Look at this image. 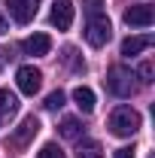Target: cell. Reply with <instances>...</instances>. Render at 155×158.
Listing matches in <instances>:
<instances>
[{"mask_svg":"<svg viewBox=\"0 0 155 158\" xmlns=\"http://www.w3.org/2000/svg\"><path fill=\"white\" fill-rule=\"evenodd\" d=\"M100 6H103V0H85V3H82V9L88 12V19H94V15H103V12H100Z\"/></svg>","mask_w":155,"mask_h":158,"instance_id":"ac0fdd59","label":"cell"},{"mask_svg":"<svg viewBox=\"0 0 155 158\" xmlns=\"http://www.w3.org/2000/svg\"><path fill=\"white\" fill-rule=\"evenodd\" d=\"M110 131L116 137H131L140 131V113L134 106H116L110 113Z\"/></svg>","mask_w":155,"mask_h":158,"instance_id":"6da1fadb","label":"cell"},{"mask_svg":"<svg viewBox=\"0 0 155 158\" xmlns=\"http://www.w3.org/2000/svg\"><path fill=\"white\" fill-rule=\"evenodd\" d=\"M15 82H19V91L21 94H37L40 85H43V73H40L34 64H24V67H19V73H15Z\"/></svg>","mask_w":155,"mask_h":158,"instance_id":"277c9868","label":"cell"},{"mask_svg":"<svg viewBox=\"0 0 155 158\" xmlns=\"http://www.w3.org/2000/svg\"><path fill=\"white\" fill-rule=\"evenodd\" d=\"M76 158H103V152H100L97 143H82L79 152H76Z\"/></svg>","mask_w":155,"mask_h":158,"instance_id":"5bb4252c","label":"cell"},{"mask_svg":"<svg viewBox=\"0 0 155 158\" xmlns=\"http://www.w3.org/2000/svg\"><path fill=\"white\" fill-rule=\"evenodd\" d=\"M152 73H155V67H152V61H143L140 67H137V76H140V82H152Z\"/></svg>","mask_w":155,"mask_h":158,"instance_id":"2e32d148","label":"cell"},{"mask_svg":"<svg viewBox=\"0 0 155 158\" xmlns=\"http://www.w3.org/2000/svg\"><path fill=\"white\" fill-rule=\"evenodd\" d=\"M6 31H9V21H6L3 15H0V34H6Z\"/></svg>","mask_w":155,"mask_h":158,"instance_id":"ffe728a7","label":"cell"},{"mask_svg":"<svg viewBox=\"0 0 155 158\" xmlns=\"http://www.w3.org/2000/svg\"><path fill=\"white\" fill-rule=\"evenodd\" d=\"M15 113H19V98L9 88H0V125H6Z\"/></svg>","mask_w":155,"mask_h":158,"instance_id":"30bf717a","label":"cell"},{"mask_svg":"<svg viewBox=\"0 0 155 158\" xmlns=\"http://www.w3.org/2000/svg\"><path fill=\"white\" fill-rule=\"evenodd\" d=\"M152 46V34H143V37H128L122 43V55L125 58H131V55H140L143 49H149Z\"/></svg>","mask_w":155,"mask_h":158,"instance_id":"8fae6325","label":"cell"},{"mask_svg":"<svg viewBox=\"0 0 155 158\" xmlns=\"http://www.w3.org/2000/svg\"><path fill=\"white\" fill-rule=\"evenodd\" d=\"M61 106H64V91H52V94H49V98H46V110H61Z\"/></svg>","mask_w":155,"mask_h":158,"instance_id":"e0dca14e","label":"cell"},{"mask_svg":"<svg viewBox=\"0 0 155 158\" xmlns=\"http://www.w3.org/2000/svg\"><path fill=\"white\" fill-rule=\"evenodd\" d=\"M37 131H40V118H37V116H27V118L19 125V131L12 134V143H15V146H27V140L37 137Z\"/></svg>","mask_w":155,"mask_h":158,"instance_id":"9c48e42d","label":"cell"},{"mask_svg":"<svg viewBox=\"0 0 155 158\" xmlns=\"http://www.w3.org/2000/svg\"><path fill=\"white\" fill-rule=\"evenodd\" d=\"M73 100H76V106H79V113H91L94 110V91L91 88H85V85H79V88H73Z\"/></svg>","mask_w":155,"mask_h":158,"instance_id":"7c38bea8","label":"cell"},{"mask_svg":"<svg viewBox=\"0 0 155 158\" xmlns=\"http://www.w3.org/2000/svg\"><path fill=\"white\" fill-rule=\"evenodd\" d=\"M49 21H52V27L67 31L73 24V3L70 0H55L52 3V12H49Z\"/></svg>","mask_w":155,"mask_h":158,"instance_id":"5b68a950","label":"cell"},{"mask_svg":"<svg viewBox=\"0 0 155 158\" xmlns=\"http://www.w3.org/2000/svg\"><path fill=\"white\" fill-rule=\"evenodd\" d=\"M49 49H52V37H49V34H34V37H27L21 43V52H24V55H34V58L49 55Z\"/></svg>","mask_w":155,"mask_h":158,"instance_id":"52a82bcc","label":"cell"},{"mask_svg":"<svg viewBox=\"0 0 155 158\" xmlns=\"http://www.w3.org/2000/svg\"><path fill=\"white\" fill-rule=\"evenodd\" d=\"M37 158H67V155H64V149H61V146H55V143H46V146L40 149V155H37Z\"/></svg>","mask_w":155,"mask_h":158,"instance_id":"9a60e30c","label":"cell"},{"mask_svg":"<svg viewBox=\"0 0 155 158\" xmlns=\"http://www.w3.org/2000/svg\"><path fill=\"white\" fill-rule=\"evenodd\" d=\"M6 6H9V15L19 21V24H27V21L37 15L40 0H6Z\"/></svg>","mask_w":155,"mask_h":158,"instance_id":"8992f818","label":"cell"},{"mask_svg":"<svg viewBox=\"0 0 155 158\" xmlns=\"http://www.w3.org/2000/svg\"><path fill=\"white\" fill-rule=\"evenodd\" d=\"M79 134H82V122H79V118H64V122H61V137L76 140Z\"/></svg>","mask_w":155,"mask_h":158,"instance_id":"4fadbf2b","label":"cell"},{"mask_svg":"<svg viewBox=\"0 0 155 158\" xmlns=\"http://www.w3.org/2000/svg\"><path fill=\"white\" fill-rule=\"evenodd\" d=\"M116 158H134V149L131 146H122V149H116Z\"/></svg>","mask_w":155,"mask_h":158,"instance_id":"d6986e66","label":"cell"},{"mask_svg":"<svg viewBox=\"0 0 155 158\" xmlns=\"http://www.w3.org/2000/svg\"><path fill=\"white\" fill-rule=\"evenodd\" d=\"M152 21H155L152 6H131L125 12V24H131V27H149Z\"/></svg>","mask_w":155,"mask_h":158,"instance_id":"ba28073f","label":"cell"},{"mask_svg":"<svg viewBox=\"0 0 155 158\" xmlns=\"http://www.w3.org/2000/svg\"><path fill=\"white\" fill-rule=\"evenodd\" d=\"M110 37H113V24H110L107 15H94V19H88V24H85V43H88V46L100 49V46L110 43Z\"/></svg>","mask_w":155,"mask_h":158,"instance_id":"7a4b0ae2","label":"cell"},{"mask_svg":"<svg viewBox=\"0 0 155 158\" xmlns=\"http://www.w3.org/2000/svg\"><path fill=\"white\" fill-rule=\"evenodd\" d=\"M107 88H110L116 98H131V94H134V73L125 70V67H110Z\"/></svg>","mask_w":155,"mask_h":158,"instance_id":"3957f363","label":"cell"}]
</instances>
